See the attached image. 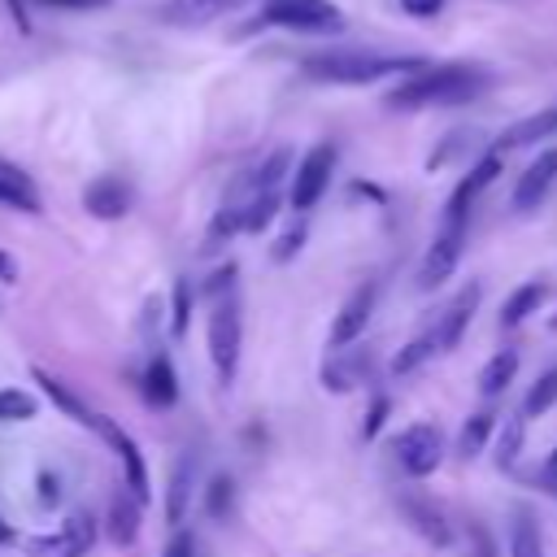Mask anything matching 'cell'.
Instances as JSON below:
<instances>
[{
  "mask_svg": "<svg viewBox=\"0 0 557 557\" xmlns=\"http://www.w3.org/2000/svg\"><path fill=\"white\" fill-rule=\"evenodd\" d=\"M492 83V74L483 65L470 61H444V65H422L418 74L400 78L383 104L392 113H418V109H448V104H466L474 96H483Z\"/></svg>",
  "mask_w": 557,
  "mask_h": 557,
  "instance_id": "1",
  "label": "cell"
},
{
  "mask_svg": "<svg viewBox=\"0 0 557 557\" xmlns=\"http://www.w3.org/2000/svg\"><path fill=\"white\" fill-rule=\"evenodd\" d=\"M426 61L409 52H366V48H331V52H309L300 61V74L309 83H331V87H370L383 78H409Z\"/></svg>",
  "mask_w": 557,
  "mask_h": 557,
  "instance_id": "2",
  "label": "cell"
},
{
  "mask_svg": "<svg viewBox=\"0 0 557 557\" xmlns=\"http://www.w3.org/2000/svg\"><path fill=\"white\" fill-rule=\"evenodd\" d=\"M261 26L296 30V35H339L344 13L331 0H261Z\"/></svg>",
  "mask_w": 557,
  "mask_h": 557,
  "instance_id": "3",
  "label": "cell"
},
{
  "mask_svg": "<svg viewBox=\"0 0 557 557\" xmlns=\"http://www.w3.org/2000/svg\"><path fill=\"white\" fill-rule=\"evenodd\" d=\"M239 344H244V322H239V305L231 296L213 300L209 309V361H213V374L222 387L235 383V370H239Z\"/></svg>",
  "mask_w": 557,
  "mask_h": 557,
  "instance_id": "4",
  "label": "cell"
},
{
  "mask_svg": "<svg viewBox=\"0 0 557 557\" xmlns=\"http://www.w3.org/2000/svg\"><path fill=\"white\" fill-rule=\"evenodd\" d=\"M392 461H396L400 474H409V479L435 474L440 461H444V435H440V426H431V422H409L405 431H396V435H392Z\"/></svg>",
  "mask_w": 557,
  "mask_h": 557,
  "instance_id": "5",
  "label": "cell"
},
{
  "mask_svg": "<svg viewBox=\"0 0 557 557\" xmlns=\"http://www.w3.org/2000/svg\"><path fill=\"white\" fill-rule=\"evenodd\" d=\"M96 544L91 513H65L52 531L26 540V557H87Z\"/></svg>",
  "mask_w": 557,
  "mask_h": 557,
  "instance_id": "6",
  "label": "cell"
},
{
  "mask_svg": "<svg viewBox=\"0 0 557 557\" xmlns=\"http://www.w3.org/2000/svg\"><path fill=\"white\" fill-rule=\"evenodd\" d=\"M331 170H335V148L331 144H313L300 161H296V174H292V187H287V205L292 209H313L331 183Z\"/></svg>",
  "mask_w": 557,
  "mask_h": 557,
  "instance_id": "7",
  "label": "cell"
},
{
  "mask_svg": "<svg viewBox=\"0 0 557 557\" xmlns=\"http://www.w3.org/2000/svg\"><path fill=\"white\" fill-rule=\"evenodd\" d=\"M91 431L113 448V457L122 461V474H126V492L135 496V500H148L152 496V479H148V466H144V457H139V444L113 422V418H104V413H91Z\"/></svg>",
  "mask_w": 557,
  "mask_h": 557,
  "instance_id": "8",
  "label": "cell"
},
{
  "mask_svg": "<svg viewBox=\"0 0 557 557\" xmlns=\"http://www.w3.org/2000/svg\"><path fill=\"white\" fill-rule=\"evenodd\" d=\"M461 244H466V222H444L440 235L431 239L422 265H418V292H435L461 261Z\"/></svg>",
  "mask_w": 557,
  "mask_h": 557,
  "instance_id": "9",
  "label": "cell"
},
{
  "mask_svg": "<svg viewBox=\"0 0 557 557\" xmlns=\"http://www.w3.org/2000/svg\"><path fill=\"white\" fill-rule=\"evenodd\" d=\"M505 170V157L492 148V152H483L474 165H470V174L453 187V196H448V205H444V222H466V213H470V205L496 183V174Z\"/></svg>",
  "mask_w": 557,
  "mask_h": 557,
  "instance_id": "10",
  "label": "cell"
},
{
  "mask_svg": "<svg viewBox=\"0 0 557 557\" xmlns=\"http://www.w3.org/2000/svg\"><path fill=\"white\" fill-rule=\"evenodd\" d=\"M374 305H379V287H374V283H361V287L339 305V313L331 318V335H326V344H331V348H348V344L370 326Z\"/></svg>",
  "mask_w": 557,
  "mask_h": 557,
  "instance_id": "11",
  "label": "cell"
},
{
  "mask_svg": "<svg viewBox=\"0 0 557 557\" xmlns=\"http://www.w3.org/2000/svg\"><path fill=\"white\" fill-rule=\"evenodd\" d=\"M479 296H483V287H479V283H466V287L444 305V313L431 322V335H435V348H440V352H453V348L461 344V335H466V326H470V318H474V309H479Z\"/></svg>",
  "mask_w": 557,
  "mask_h": 557,
  "instance_id": "12",
  "label": "cell"
},
{
  "mask_svg": "<svg viewBox=\"0 0 557 557\" xmlns=\"http://www.w3.org/2000/svg\"><path fill=\"white\" fill-rule=\"evenodd\" d=\"M553 183H557V148H540V157H535V161L518 174V183H513V209H518V213L540 209L544 196L553 191Z\"/></svg>",
  "mask_w": 557,
  "mask_h": 557,
  "instance_id": "13",
  "label": "cell"
},
{
  "mask_svg": "<svg viewBox=\"0 0 557 557\" xmlns=\"http://www.w3.org/2000/svg\"><path fill=\"white\" fill-rule=\"evenodd\" d=\"M239 4H248V0H165V4H157V22L191 30V26H209V22H218L222 13L239 9Z\"/></svg>",
  "mask_w": 557,
  "mask_h": 557,
  "instance_id": "14",
  "label": "cell"
},
{
  "mask_svg": "<svg viewBox=\"0 0 557 557\" xmlns=\"http://www.w3.org/2000/svg\"><path fill=\"white\" fill-rule=\"evenodd\" d=\"M83 209L91 213V218H122L126 209H131V187L117 178V174H100V178H91L87 183V191H83Z\"/></svg>",
  "mask_w": 557,
  "mask_h": 557,
  "instance_id": "15",
  "label": "cell"
},
{
  "mask_svg": "<svg viewBox=\"0 0 557 557\" xmlns=\"http://www.w3.org/2000/svg\"><path fill=\"white\" fill-rule=\"evenodd\" d=\"M400 513L409 518V527H413L426 544H435V548H448V544H453V527L444 522V513H440L426 496H400Z\"/></svg>",
  "mask_w": 557,
  "mask_h": 557,
  "instance_id": "16",
  "label": "cell"
},
{
  "mask_svg": "<svg viewBox=\"0 0 557 557\" xmlns=\"http://www.w3.org/2000/svg\"><path fill=\"white\" fill-rule=\"evenodd\" d=\"M553 135H557V104H553V109H540V113H531V117H518L513 126H505L500 139H496V152L531 148V144L553 139Z\"/></svg>",
  "mask_w": 557,
  "mask_h": 557,
  "instance_id": "17",
  "label": "cell"
},
{
  "mask_svg": "<svg viewBox=\"0 0 557 557\" xmlns=\"http://www.w3.org/2000/svg\"><path fill=\"white\" fill-rule=\"evenodd\" d=\"M544 300H548V283H540V278L513 287V292L505 296V305H500V326H505V331H509V326H522L531 313H540Z\"/></svg>",
  "mask_w": 557,
  "mask_h": 557,
  "instance_id": "18",
  "label": "cell"
},
{
  "mask_svg": "<svg viewBox=\"0 0 557 557\" xmlns=\"http://www.w3.org/2000/svg\"><path fill=\"white\" fill-rule=\"evenodd\" d=\"M139 505L144 500H135L131 492H113V500H109V540L117 548H131L139 540Z\"/></svg>",
  "mask_w": 557,
  "mask_h": 557,
  "instance_id": "19",
  "label": "cell"
},
{
  "mask_svg": "<svg viewBox=\"0 0 557 557\" xmlns=\"http://www.w3.org/2000/svg\"><path fill=\"white\" fill-rule=\"evenodd\" d=\"M361 370H366V357L361 352L331 348V361L322 366V387L326 392H352L361 383Z\"/></svg>",
  "mask_w": 557,
  "mask_h": 557,
  "instance_id": "20",
  "label": "cell"
},
{
  "mask_svg": "<svg viewBox=\"0 0 557 557\" xmlns=\"http://www.w3.org/2000/svg\"><path fill=\"white\" fill-rule=\"evenodd\" d=\"M144 396H148V405H157V409H165V405L178 400V379H174V366H170L165 352H157V357L148 361V370H144Z\"/></svg>",
  "mask_w": 557,
  "mask_h": 557,
  "instance_id": "21",
  "label": "cell"
},
{
  "mask_svg": "<svg viewBox=\"0 0 557 557\" xmlns=\"http://www.w3.org/2000/svg\"><path fill=\"white\" fill-rule=\"evenodd\" d=\"M191 479H196V457L183 453L174 461V474H170V492H165V518L178 527L183 513H187V500H191Z\"/></svg>",
  "mask_w": 557,
  "mask_h": 557,
  "instance_id": "22",
  "label": "cell"
},
{
  "mask_svg": "<svg viewBox=\"0 0 557 557\" xmlns=\"http://www.w3.org/2000/svg\"><path fill=\"white\" fill-rule=\"evenodd\" d=\"M0 205L22 209V213H39V191H35V183H30L22 170L4 165V161H0Z\"/></svg>",
  "mask_w": 557,
  "mask_h": 557,
  "instance_id": "23",
  "label": "cell"
},
{
  "mask_svg": "<svg viewBox=\"0 0 557 557\" xmlns=\"http://www.w3.org/2000/svg\"><path fill=\"white\" fill-rule=\"evenodd\" d=\"M518 374V352L513 348H500L496 357H487V366L479 370V392L483 396H500Z\"/></svg>",
  "mask_w": 557,
  "mask_h": 557,
  "instance_id": "24",
  "label": "cell"
},
{
  "mask_svg": "<svg viewBox=\"0 0 557 557\" xmlns=\"http://www.w3.org/2000/svg\"><path fill=\"white\" fill-rule=\"evenodd\" d=\"M492 431H496V413L492 409H479V413H470L466 422H461V431H457V453L470 461V457H479L483 453V444L492 440Z\"/></svg>",
  "mask_w": 557,
  "mask_h": 557,
  "instance_id": "25",
  "label": "cell"
},
{
  "mask_svg": "<svg viewBox=\"0 0 557 557\" xmlns=\"http://www.w3.org/2000/svg\"><path fill=\"white\" fill-rule=\"evenodd\" d=\"M522 444H527V418H522V413H513V418H505V426L496 431V466H500V470L518 466Z\"/></svg>",
  "mask_w": 557,
  "mask_h": 557,
  "instance_id": "26",
  "label": "cell"
},
{
  "mask_svg": "<svg viewBox=\"0 0 557 557\" xmlns=\"http://www.w3.org/2000/svg\"><path fill=\"white\" fill-rule=\"evenodd\" d=\"M35 383L48 392V400H52L57 409H65L74 422H87V426H91V413H87V405H83V400H78V396H74V392H70V387L57 379V374H48V370H35Z\"/></svg>",
  "mask_w": 557,
  "mask_h": 557,
  "instance_id": "27",
  "label": "cell"
},
{
  "mask_svg": "<svg viewBox=\"0 0 557 557\" xmlns=\"http://www.w3.org/2000/svg\"><path fill=\"white\" fill-rule=\"evenodd\" d=\"M435 352H440V348H435V335H431V326H426L422 335H413V339L392 357L387 370H392V374H413V370H418L426 357H435Z\"/></svg>",
  "mask_w": 557,
  "mask_h": 557,
  "instance_id": "28",
  "label": "cell"
},
{
  "mask_svg": "<svg viewBox=\"0 0 557 557\" xmlns=\"http://www.w3.org/2000/svg\"><path fill=\"white\" fill-rule=\"evenodd\" d=\"M231 509H235V483H231V474H213L209 487H205V513L226 522Z\"/></svg>",
  "mask_w": 557,
  "mask_h": 557,
  "instance_id": "29",
  "label": "cell"
},
{
  "mask_svg": "<svg viewBox=\"0 0 557 557\" xmlns=\"http://www.w3.org/2000/svg\"><path fill=\"white\" fill-rule=\"evenodd\" d=\"M553 405H557V366L535 379V387H531L527 400H522V418H540V413H548Z\"/></svg>",
  "mask_w": 557,
  "mask_h": 557,
  "instance_id": "30",
  "label": "cell"
},
{
  "mask_svg": "<svg viewBox=\"0 0 557 557\" xmlns=\"http://www.w3.org/2000/svg\"><path fill=\"white\" fill-rule=\"evenodd\" d=\"M39 413V400L22 387H0V422H30Z\"/></svg>",
  "mask_w": 557,
  "mask_h": 557,
  "instance_id": "31",
  "label": "cell"
},
{
  "mask_svg": "<svg viewBox=\"0 0 557 557\" xmlns=\"http://www.w3.org/2000/svg\"><path fill=\"white\" fill-rule=\"evenodd\" d=\"M287 161H292V152H287V148H278V152H270V161H265L261 170H252V178L244 183V191H248V196H261V191H274V183L283 178V170H287Z\"/></svg>",
  "mask_w": 557,
  "mask_h": 557,
  "instance_id": "32",
  "label": "cell"
},
{
  "mask_svg": "<svg viewBox=\"0 0 557 557\" xmlns=\"http://www.w3.org/2000/svg\"><path fill=\"white\" fill-rule=\"evenodd\" d=\"M274 213H278V196L274 191H261V196H248L244 200V231H261V226H270L274 222Z\"/></svg>",
  "mask_w": 557,
  "mask_h": 557,
  "instance_id": "33",
  "label": "cell"
},
{
  "mask_svg": "<svg viewBox=\"0 0 557 557\" xmlns=\"http://www.w3.org/2000/svg\"><path fill=\"white\" fill-rule=\"evenodd\" d=\"M509 557H544V540L531 518H518L509 531Z\"/></svg>",
  "mask_w": 557,
  "mask_h": 557,
  "instance_id": "34",
  "label": "cell"
},
{
  "mask_svg": "<svg viewBox=\"0 0 557 557\" xmlns=\"http://www.w3.org/2000/svg\"><path fill=\"white\" fill-rule=\"evenodd\" d=\"M191 300H196V287H191V278H174V313H170V331H174V335H187Z\"/></svg>",
  "mask_w": 557,
  "mask_h": 557,
  "instance_id": "35",
  "label": "cell"
},
{
  "mask_svg": "<svg viewBox=\"0 0 557 557\" xmlns=\"http://www.w3.org/2000/svg\"><path fill=\"white\" fill-rule=\"evenodd\" d=\"M300 244H305V222H292V226L270 244V257H274L278 265H287V261L300 252Z\"/></svg>",
  "mask_w": 557,
  "mask_h": 557,
  "instance_id": "36",
  "label": "cell"
},
{
  "mask_svg": "<svg viewBox=\"0 0 557 557\" xmlns=\"http://www.w3.org/2000/svg\"><path fill=\"white\" fill-rule=\"evenodd\" d=\"M466 553L470 557H500V548H496V540H492V531L483 522H470L466 527Z\"/></svg>",
  "mask_w": 557,
  "mask_h": 557,
  "instance_id": "37",
  "label": "cell"
},
{
  "mask_svg": "<svg viewBox=\"0 0 557 557\" xmlns=\"http://www.w3.org/2000/svg\"><path fill=\"white\" fill-rule=\"evenodd\" d=\"M387 409H392V400H387V396H374V405H370V413H366V422H361V435H366V440H374V435H379V426H383Z\"/></svg>",
  "mask_w": 557,
  "mask_h": 557,
  "instance_id": "38",
  "label": "cell"
},
{
  "mask_svg": "<svg viewBox=\"0 0 557 557\" xmlns=\"http://www.w3.org/2000/svg\"><path fill=\"white\" fill-rule=\"evenodd\" d=\"M44 9H61V13H91V9H109L113 0H35Z\"/></svg>",
  "mask_w": 557,
  "mask_h": 557,
  "instance_id": "39",
  "label": "cell"
},
{
  "mask_svg": "<svg viewBox=\"0 0 557 557\" xmlns=\"http://www.w3.org/2000/svg\"><path fill=\"white\" fill-rule=\"evenodd\" d=\"M165 557H196V540H191V531H174V540L165 544Z\"/></svg>",
  "mask_w": 557,
  "mask_h": 557,
  "instance_id": "40",
  "label": "cell"
},
{
  "mask_svg": "<svg viewBox=\"0 0 557 557\" xmlns=\"http://www.w3.org/2000/svg\"><path fill=\"white\" fill-rule=\"evenodd\" d=\"M231 278H235V265H222V270H218L209 283H205V292H209L213 300H222V292H231Z\"/></svg>",
  "mask_w": 557,
  "mask_h": 557,
  "instance_id": "41",
  "label": "cell"
},
{
  "mask_svg": "<svg viewBox=\"0 0 557 557\" xmlns=\"http://www.w3.org/2000/svg\"><path fill=\"white\" fill-rule=\"evenodd\" d=\"M57 500H61V483H57V474L39 470V505H57Z\"/></svg>",
  "mask_w": 557,
  "mask_h": 557,
  "instance_id": "42",
  "label": "cell"
},
{
  "mask_svg": "<svg viewBox=\"0 0 557 557\" xmlns=\"http://www.w3.org/2000/svg\"><path fill=\"white\" fill-rule=\"evenodd\" d=\"M400 9H405L409 17H435V13L444 9V0H400Z\"/></svg>",
  "mask_w": 557,
  "mask_h": 557,
  "instance_id": "43",
  "label": "cell"
},
{
  "mask_svg": "<svg viewBox=\"0 0 557 557\" xmlns=\"http://www.w3.org/2000/svg\"><path fill=\"white\" fill-rule=\"evenodd\" d=\"M540 487L544 492H557V448L544 457V466H540Z\"/></svg>",
  "mask_w": 557,
  "mask_h": 557,
  "instance_id": "44",
  "label": "cell"
},
{
  "mask_svg": "<svg viewBox=\"0 0 557 557\" xmlns=\"http://www.w3.org/2000/svg\"><path fill=\"white\" fill-rule=\"evenodd\" d=\"M9 4V17L17 30H30V0H4Z\"/></svg>",
  "mask_w": 557,
  "mask_h": 557,
  "instance_id": "45",
  "label": "cell"
},
{
  "mask_svg": "<svg viewBox=\"0 0 557 557\" xmlns=\"http://www.w3.org/2000/svg\"><path fill=\"white\" fill-rule=\"evenodd\" d=\"M0 278H4V283H17V265H13V257H9L4 248H0Z\"/></svg>",
  "mask_w": 557,
  "mask_h": 557,
  "instance_id": "46",
  "label": "cell"
},
{
  "mask_svg": "<svg viewBox=\"0 0 557 557\" xmlns=\"http://www.w3.org/2000/svg\"><path fill=\"white\" fill-rule=\"evenodd\" d=\"M13 540H17V531H13V527L0 518V544H13Z\"/></svg>",
  "mask_w": 557,
  "mask_h": 557,
  "instance_id": "47",
  "label": "cell"
},
{
  "mask_svg": "<svg viewBox=\"0 0 557 557\" xmlns=\"http://www.w3.org/2000/svg\"><path fill=\"white\" fill-rule=\"evenodd\" d=\"M548 326H553V331H557V313H553V318H548Z\"/></svg>",
  "mask_w": 557,
  "mask_h": 557,
  "instance_id": "48",
  "label": "cell"
}]
</instances>
